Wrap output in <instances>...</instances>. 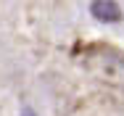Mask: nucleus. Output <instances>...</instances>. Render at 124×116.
<instances>
[{
    "label": "nucleus",
    "mask_w": 124,
    "mask_h": 116,
    "mask_svg": "<svg viewBox=\"0 0 124 116\" xmlns=\"http://www.w3.org/2000/svg\"><path fill=\"white\" fill-rule=\"evenodd\" d=\"M90 13L103 24H116L122 19V8L114 3V0H93L90 5Z\"/></svg>",
    "instance_id": "f257e3e1"
}]
</instances>
